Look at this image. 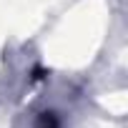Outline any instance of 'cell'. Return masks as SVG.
<instances>
[{
	"instance_id": "1",
	"label": "cell",
	"mask_w": 128,
	"mask_h": 128,
	"mask_svg": "<svg viewBox=\"0 0 128 128\" xmlns=\"http://www.w3.org/2000/svg\"><path fill=\"white\" fill-rule=\"evenodd\" d=\"M35 128H60V120L53 110H43L35 120Z\"/></svg>"
}]
</instances>
